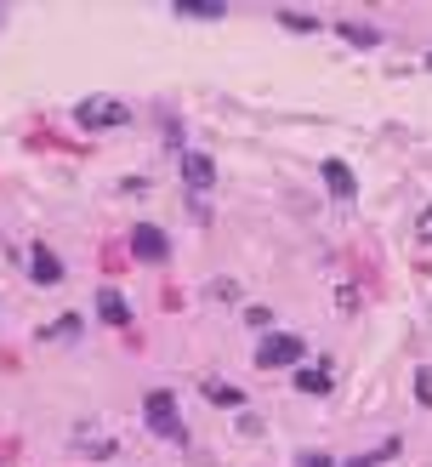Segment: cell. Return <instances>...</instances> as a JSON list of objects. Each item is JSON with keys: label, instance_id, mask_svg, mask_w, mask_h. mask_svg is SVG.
Listing matches in <instances>:
<instances>
[{"label": "cell", "instance_id": "cell-16", "mask_svg": "<svg viewBox=\"0 0 432 467\" xmlns=\"http://www.w3.org/2000/svg\"><path fill=\"white\" fill-rule=\"evenodd\" d=\"M421 240H432V211H427V217H421Z\"/></svg>", "mask_w": 432, "mask_h": 467}, {"label": "cell", "instance_id": "cell-2", "mask_svg": "<svg viewBox=\"0 0 432 467\" xmlns=\"http://www.w3.org/2000/svg\"><path fill=\"white\" fill-rule=\"evenodd\" d=\"M74 120L85 125V132H108V125H125V120H132V109H125L120 97H85L80 109H74Z\"/></svg>", "mask_w": 432, "mask_h": 467}, {"label": "cell", "instance_id": "cell-17", "mask_svg": "<svg viewBox=\"0 0 432 467\" xmlns=\"http://www.w3.org/2000/svg\"><path fill=\"white\" fill-rule=\"evenodd\" d=\"M427 69H432V57H427Z\"/></svg>", "mask_w": 432, "mask_h": 467}, {"label": "cell", "instance_id": "cell-13", "mask_svg": "<svg viewBox=\"0 0 432 467\" xmlns=\"http://www.w3.org/2000/svg\"><path fill=\"white\" fill-rule=\"evenodd\" d=\"M279 24H285V29H301V35H313V29H319L313 17H301V12H279Z\"/></svg>", "mask_w": 432, "mask_h": 467}, {"label": "cell", "instance_id": "cell-4", "mask_svg": "<svg viewBox=\"0 0 432 467\" xmlns=\"http://www.w3.org/2000/svg\"><path fill=\"white\" fill-rule=\"evenodd\" d=\"M132 257H142V263H165V257H171L165 228H154V223H137V228H132Z\"/></svg>", "mask_w": 432, "mask_h": 467}, {"label": "cell", "instance_id": "cell-1", "mask_svg": "<svg viewBox=\"0 0 432 467\" xmlns=\"http://www.w3.org/2000/svg\"><path fill=\"white\" fill-rule=\"evenodd\" d=\"M142 416H148V428H154L160 439H171V444H182L188 439V428H182V416H177V399H171V393H148L142 399Z\"/></svg>", "mask_w": 432, "mask_h": 467}, {"label": "cell", "instance_id": "cell-7", "mask_svg": "<svg viewBox=\"0 0 432 467\" xmlns=\"http://www.w3.org/2000/svg\"><path fill=\"white\" fill-rule=\"evenodd\" d=\"M97 313H103L108 325H125V320H132V308H125V296H120L114 285H108V291H97Z\"/></svg>", "mask_w": 432, "mask_h": 467}, {"label": "cell", "instance_id": "cell-5", "mask_svg": "<svg viewBox=\"0 0 432 467\" xmlns=\"http://www.w3.org/2000/svg\"><path fill=\"white\" fill-rule=\"evenodd\" d=\"M29 273H34L40 285H57V280H63V263L52 257L46 245H34V251H29Z\"/></svg>", "mask_w": 432, "mask_h": 467}, {"label": "cell", "instance_id": "cell-14", "mask_svg": "<svg viewBox=\"0 0 432 467\" xmlns=\"http://www.w3.org/2000/svg\"><path fill=\"white\" fill-rule=\"evenodd\" d=\"M416 393H421V405H432V371H421V376H416Z\"/></svg>", "mask_w": 432, "mask_h": 467}, {"label": "cell", "instance_id": "cell-6", "mask_svg": "<svg viewBox=\"0 0 432 467\" xmlns=\"http://www.w3.org/2000/svg\"><path fill=\"white\" fill-rule=\"evenodd\" d=\"M324 188H330L336 200H353V172L341 160H324Z\"/></svg>", "mask_w": 432, "mask_h": 467}, {"label": "cell", "instance_id": "cell-9", "mask_svg": "<svg viewBox=\"0 0 432 467\" xmlns=\"http://www.w3.org/2000/svg\"><path fill=\"white\" fill-rule=\"evenodd\" d=\"M177 17H205V24H216V17H222V0H177Z\"/></svg>", "mask_w": 432, "mask_h": 467}, {"label": "cell", "instance_id": "cell-8", "mask_svg": "<svg viewBox=\"0 0 432 467\" xmlns=\"http://www.w3.org/2000/svg\"><path fill=\"white\" fill-rule=\"evenodd\" d=\"M182 177H188V188H211V183H216V165H211L205 154H188V160H182Z\"/></svg>", "mask_w": 432, "mask_h": 467}, {"label": "cell", "instance_id": "cell-11", "mask_svg": "<svg viewBox=\"0 0 432 467\" xmlns=\"http://www.w3.org/2000/svg\"><path fill=\"white\" fill-rule=\"evenodd\" d=\"M341 40H348V46H376L381 35H376L370 24H353V17H348V24H341Z\"/></svg>", "mask_w": 432, "mask_h": 467}, {"label": "cell", "instance_id": "cell-3", "mask_svg": "<svg viewBox=\"0 0 432 467\" xmlns=\"http://www.w3.org/2000/svg\"><path fill=\"white\" fill-rule=\"evenodd\" d=\"M301 353H308V348H301V336L273 331V336H262V348H256V365H262V371H279V365H296Z\"/></svg>", "mask_w": 432, "mask_h": 467}, {"label": "cell", "instance_id": "cell-15", "mask_svg": "<svg viewBox=\"0 0 432 467\" xmlns=\"http://www.w3.org/2000/svg\"><path fill=\"white\" fill-rule=\"evenodd\" d=\"M74 331H80V320H74V313H69V320H57V325H52L46 336H74Z\"/></svg>", "mask_w": 432, "mask_h": 467}, {"label": "cell", "instance_id": "cell-12", "mask_svg": "<svg viewBox=\"0 0 432 467\" xmlns=\"http://www.w3.org/2000/svg\"><path fill=\"white\" fill-rule=\"evenodd\" d=\"M296 388L301 393H324V388H330V376H324V371H296Z\"/></svg>", "mask_w": 432, "mask_h": 467}, {"label": "cell", "instance_id": "cell-10", "mask_svg": "<svg viewBox=\"0 0 432 467\" xmlns=\"http://www.w3.org/2000/svg\"><path fill=\"white\" fill-rule=\"evenodd\" d=\"M205 399L211 405H245V393L233 388V382H205Z\"/></svg>", "mask_w": 432, "mask_h": 467}]
</instances>
